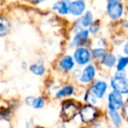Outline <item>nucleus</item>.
<instances>
[{"label":"nucleus","mask_w":128,"mask_h":128,"mask_svg":"<svg viewBox=\"0 0 128 128\" xmlns=\"http://www.w3.org/2000/svg\"><path fill=\"white\" fill-rule=\"evenodd\" d=\"M79 112V107L71 101H67L63 104L60 112V117L65 122L71 121Z\"/></svg>","instance_id":"1"},{"label":"nucleus","mask_w":128,"mask_h":128,"mask_svg":"<svg viewBox=\"0 0 128 128\" xmlns=\"http://www.w3.org/2000/svg\"><path fill=\"white\" fill-rule=\"evenodd\" d=\"M123 4L119 0H108L107 2V12L112 20H118L123 14Z\"/></svg>","instance_id":"2"},{"label":"nucleus","mask_w":128,"mask_h":128,"mask_svg":"<svg viewBox=\"0 0 128 128\" xmlns=\"http://www.w3.org/2000/svg\"><path fill=\"white\" fill-rule=\"evenodd\" d=\"M80 116L82 121L84 123H90L98 116V110L92 105H86L80 110Z\"/></svg>","instance_id":"3"},{"label":"nucleus","mask_w":128,"mask_h":128,"mask_svg":"<svg viewBox=\"0 0 128 128\" xmlns=\"http://www.w3.org/2000/svg\"><path fill=\"white\" fill-rule=\"evenodd\" d=\"M112 86L114 91L120 94H126L128 91V84L126 77L115 76L112 80Z\"/></svg>","instance_id":"4"},{"label":"nucleus","mask_w":128,"mask_h":128,"mask_svg":"<svg viewBox=\"0 0 128 128\" xmlns=\"http://www.w3.org/2000/svg\"><path fill=\"white\" fill-rule=\"evenodd\" d=\"M74 57H75V60L77 63L80 65H84V64L88 63L90 60V54L87 48H79L76 50L75 54H74Z\"/></svg>","instance_id":"5"},{"label":"nucleus","mask_w":128,"mask_h":128,"mask_svg":"<svg viewBox=\"0 0 128 128\" xmlns=\"http://www.w3.org/2000/svg\"><path fill=\"white\" fill-rule=\"evenodd\" d=\"M108 107L110 110H118L119 108H121L123 104V98L121 96L120 93L118 92H112L110 94H109L108 96Z\"/></svg>","instance_id":"6"},{"label":"nucleus","mask_w":128,"mask_h":128,"mask_svg":"<svg viewBox=\"0 0 128 128\" xmlns=\"http://www.w3.org/2000/svg\"><path fill=\"white\" fill-rule=\"evenodd\" d=\"M86 7V4L84 0H76L68 4V12L74 16H80L82 14Z\"/></svg>","instance_id":"7"},{"label":"nucleus","mask_w":128,"mask_h":128,"mask_svg":"<svg viewBox=\"0 0 128 128\" xmlns=\"http://www.w3.org/2000/svg\"><path fill=\"white\" fill-rule=\"evenodd\" d=\"M107 88V84L104 81H98L96 82H95L94 85L91 88V92L95 95L96 98H102L105 94Z\"/></svg>","instance_id":"8"},{"label":"nucleus","mask_w":128,"mask_h":128,"mask_svg":"<svg viewBox=\"0 0 128 128\" xmlns=\"http://www.w3.org/2000/svg\"><path fill=\"white\" fill-rule=\"evenodd\" d=\"M96 70L95 68L92 65H89L84 70L82 74V77H81V81L82 82H89L94 78Z\"/></svg>","instance_id":"9"},{"label":"nucleus","mask_w":128,"mask_h":128,"mask_svg":"<svg viewBox=\"0 0 128 128\" xmlns=\"http://www.w3.org/2000/svg\"><path fill=\"white\" fill-rule=\"evenodd\" d=\"M53 9L58 12L60 14L65 15L68 14V3L67 2V0H60L56 2L53 6Z\"/></svg>","instance_id":"10"},{"label":"nucleus","mask_w":128,"mask_h":128,"mask_svg":"<svg viewBox=\"0 0 128 128\" xmlns=\"http://www.w3.org/2000/svg\"><path fill=\"white\" fill-rule=\"evenodd\" d=\"M89 37V31L88 30H81L77 32L73 40V46H80L82 43L86 41Z\"/></svg>","instance_id":"11"},{"label":"nucleus","mask_w":128,"mask_h":128,"mask_svg":"<svg viewBox=\"0 0 128 128\" xmlns=\"http://www.w3.org/2000/svg\"><path fill=\"white\" fill-rule=\"evenodd\" d=\"M10 22L6 17L0 16V37L6 36L10 31Z\"/></svg>","instance_id":"12"},{"label":"nucleus","mask_w":128,"mask_h":128,"mask_svg":"<svg viewBox=\"0 0 128 128\" xmlns=\"http://www.w3.org/2000/svg\"><path fill=\"white\" fill-rule=\"evenodd\" d=\"M60 67L63 68L64 70H70L73 68L74 67V60L71 56L67 55V56L63 57L60 62Z\"/></svg>","instance_id":"13"},{"label":"nucleus","mask_w":128,"mask_h":128,"mask_svg":"<svg viewBox=\"0 0 128 128\" xmlns=\"http://www.w3.org/2000/svg\"><path fill=\"white\" fill-rule=\"evenodd\" d=\"M115 62L116 57L112 54H104V56L103 57V64L104 66L110 68V67L114 66Z\"/></svg>","instance_id":"14"},{"label":"nucleus","mask_w":128,"mask_h":128,"mask_svg":"<svg viewBox=\"0 0 128 128\" xmlns=\"http://www.w3.org/2000/svg\"><path fill=\"white\" fill-rule=\"evenodd\" d=\"M81 24L84 27H88L91 25V23L93 22V16L91 14L90 12H87L84 16L81 18Z\"/></svg>","instance_id":"15"},{"label":"nucleus","mask_w":128,"mask_h":128,"mask_svg":"<svg viewBox=\"0 0 128 128\" xmlns=\"http://www.w3.org/2000/svg\"><path fill=\"white\" fill-rule=\"evenodd\" d=\"M73 92H74V89L72 86H66V87H63L62 90H60L57 92L56 98H60L66 96H70V95L73 94Z\"/></svg>","instance_id":"16"},{"label":"nucleus","mask_w":128,"mask_h":128,"mask_svg":"<svg viewBox=\"0 0 128 128\" xmlns=\"http://www.w3.org/2000/svg\"><path fill=\"white\" fill-rule=\"evenodd\" d=\"M110 116L112 119V122L115 124L116 126H119L121 124V121H122V118H121L119 113L115 110H110Z\"/></svg>","instance_id":"17"},{"label":"nucleus","mask_w":128,"mask_h":128,"mask_svg":"<svg viewBox=\"0 0 128 128\" xmlns=\"http://www.w3.org/2000/svg\"><path fill=\"white\" fill-rule=\"evenodd\" d=\"M30 70L34 75L37 76H42L45 72L44 67L42 65H40V64H34V65L30 66Z\"/></svg>","instance_id":"18"},{"label":"nucleus","mask_w":128,"mask_h":128,"mask_svg":"<svg viewBox=\"0 0 128 128\" xmlns=\"http://www.w3.org/2000/svg\"><path fill=\"white\" fill-rule=\"evenodd\" d=\"M105 54V51L103 48H95L92 50V55L95 59L99 60V59H103V57Z\"/></svg>","instance_id":"19"},{"label":"nucleus","mask_w":128,"mask_h":128,"mask_svg":"<svg viewBox=\"0 0 128 128\" xmlns=\"http://www.w3.org/2000/svg\"><path fill=\"white\" fill-rule=\"evenodd\" d=\"M128 62V58L127 57H121L118 60V71H122L124 70V68L126 67Z\"/></svg>","instance_id":"20"},{"label":"nucleus","mask_w":128,"mask_h":128,"mask_svg":"<svg viewBox=\"0 0 128 128\" xmlns=\"http://www.w3.org/2000/svg\"><path fill=\"white\" fill-rule=\"evenodd\" d=\"M32 106L35 109H40L44 106V100L42 98H34V102L32 104Z\"/></svg>","instance_id":"21"},{"label":"nucleus","mask_w":128,"mask_h":128,"mask_svg":"<svg viewBox=\"0 0 128 128\" xmlns=\"http://www.w3.org/2000/svg\"><path fill=\"white\" fill-rule=\"evenodd\" d=\"M85 101L90 104H96V96L91 92V90L87 92V94H86V96H85Z\"/></svg>","instance_id":"22"},{"label":"nucleus","mask_w":128,"mask_h":128,"mask_svg":"<svg viewBox=\"0 0 128 128\" xmlns=\"http://www.w3.org/2000/svg\"><path fill=\"white\" fill-rule=\"evenodd\" d=\"M90 26V31L92 34H96V32H98V30H99V24H98V22H95V23H91V25Z\"/></svg>","instance_id":"23"},{"label":"nucleus","mask_w":128,"mask_h":128,"mask_svg":"<svg viewBox=\"0 0 128 128\" xmlns=\"http://www.w3.org/2000/svg\"><path fill=\"white\" fill-rule=\"evenodd\" d=\"M34 98H32V96H28V98L26 99V103L28 105H32V102H34Z\"/></svg>","instance_id":"24"},{"label":"nucleus","mask_w":128,"mask_h":128,"mask_svg":"<svg viewBox=\"0 0 128 128\" xmlns=\"http://www.w3.org/2000/svg\"><path fill=\"white\" fill-rule=\"evenodd\" d=\"M90 128H103V127H102L100 124H94V126H93L92 127H90Z\"/></svg>","instance_id":"25"},{"label":"nucleus","mask_w":128,"mask_h":128,"mask_svg":"<svg viewBox=\"0 0 128 128\" xmlns=\"http://www.w3.org/2000/svg\"><path fill=\"white\" fill-rule=\"evenodd\" d=\"M42 1H44V0H34V3H40V2H42Z\"/></svg>","instance_id":"26"},{"label":"nucleus","mask_w":128,"mask_h":128,"mask_svg":"<svg viewBox=\"0 0 128 128\" xmlns=\"http://www.w3.org/2000/svg\"><path fill=\"white\" fill-rule=\"evenodd\" d=\"M124 53H126V54L128 53V52H127V44L126 45V48H124Z\"/></svg>","instance_id":"27"}]
</instances>
